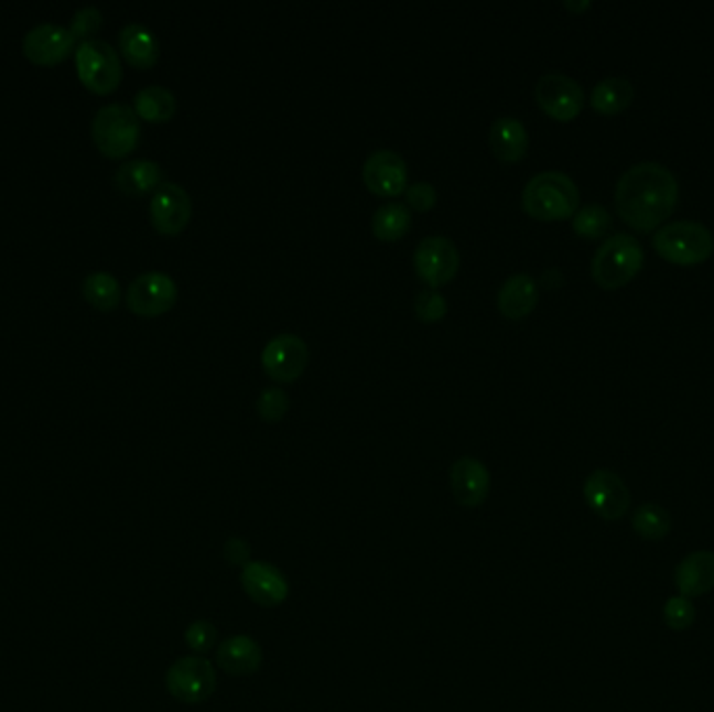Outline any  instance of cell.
I'll use <instances>...</instances> for the list:
<instances>
[{
    "label": "cell",
    "instance_id": "obj_12",
    "mask_svg": "<svg viewBox=\"0 0 714 712\" xmlns=\"http://www.w3.org/2000/svg\"><path fill=\"white\" fill-rule=\"evenodd\" d=\"M149 216L155 230L165 237L180 235L193 216V201L178 182H161L149 203Z\"/></svg>",
    "mask_w": 714,
    "mask_h": 712
},
{
    "label": "cell",
    "instance_id": "obj_6",
    "mask_svg": "<svg viewBox=\"0 0 714 712\" xmlns=\"http://www.w3.org/2000/svg\"><path fill=\"white\" fill-rule=\"evenodd\" d=\"M76 69L78 78L93 93H113L121 82L123 69L118 51L102 39L82 40L76 46Z\"/></svg>",
    "mask_w": 714,
    "mask_h": 712
},
{
    "label": "cell",
    "instance_id": "obj_19",
    "mask_svg": "<svg viewBox=\"0 0 714 712\" xmlns=\"http://www.w3.org/2000/svg\"><path fill=\"white\" fill-rule=\"evenodd\" d=\"M674 587L688 600L711 594L714 590V552L700 550L685 555L674 569Z\"/></svg>",
    "mask_w": 714,
    "mask_h": 712
},
{
    "label": "cell",
    "instance_id": "obj_26",
    "mask_svg": "<svg viewBox=\"0 0 714 712\" xmlns=\"http://www.w3.org/2000/svg\"><path fill=\"white\" fill-rule=\"evenodd\" d=\"M412 226V214L405 203L389 201L380 205L372 216V233L378 240H399L408 235Z\"/></svg>",
    "mask_w": 714,
    "mask_h": 712
},
{
    "label": "cell",
    "instance_id": "obj_1",
    "mask_svg": "<svg viewBox=\"0 0 714 712\" xmlns=\"http://www.w3.org/2000/svg\"><path fill=\"white\" fill-rule=\"evenodd\" d=\"M679 182L673 172L656 161L631 165L615 188L618 218L637 233L660 228L677 207Z\"/></svg>",
    "mask_w": 714,
    "mask_h": 712
},
{
    "label": "cell",
    "instance_id": "obj_30",
    "mask_svg": "<svg viewBox=\"0 0 714 712\" xmlns=\"http://www.w3.org/2000/svg\"><path fill=\"white\" fill-rule=\"evenodd\" d=\"M289 406H291L289 396L280 387H268V389H263L259 393L258 401H256V410H258L259 418L263 422H270V424L280 422L286 416V412H289Z\"/></svg>",
    "mask_w": 714,
    "mask_h": 712
},
{
    "label": "cell",
    "instance_id": "obj_17",
    "mask_svg": "<svg viewBox=\"0 0 714 712\" xmlns=\"http://www.w3.org/2000/svg\"><path fill=\"white\" fill-rule=\"evenodd\" d=\"M450 487H452V495L457 504L462 508L473 510L489 497L491 475L480 460L464 455L452 464Z\"/></svg>",
    "mask_w": 714,
    "mask_h": 712
},
{
    "label": "cell",
    "instance_id": "obj_21",
    "mask_svg": "<svg viewBox=\"0 0 714 712\" xmlns=\"http://www.w3.org/2000/svg\"><path fill=\"white\" fill-rule=\"evenodd\" d=\"M119 51L130 65L139 69H149L158 63L161 46L151 28H147L139 21H132L119 30Z\"/></svg>",
    "mask_w": 714,
    "mask_h": 712
},
{
    "label": "cell",
    "instance_id": "obj_4",
    "mask_svg": "<svg viewBox=\"0 0 714 712\" xmlns=\"http://www.w3.org/2000/svg\"><path fill=\"white\" fill-rule=\"evenodd\" d=\"M643 268V247L627 233H616L602 242L592 259V277L595 284L615 291L629 284Z\"/></svg>",
    "mask_w": 714,
    "mask_h": 712
},
{
    "label": "cell",
    "instance_id": "obj_15",
    "mask_svg": "<svg viewBox=\"0 0 714 712\" xmlns=\"http://www.w3.org/2000/svg\"><path fill=\"white\" fill-rule=\"evenodd\" d=\"M240 587L261 608H277L291 594L286 574L266 560H251L240 571Z\"/></svg>",
    "mask_w": 714,
    "mask_h": 712
},
{
    "label": "cell",
    "instance_id": "obj_23",
    "mask_svg": "<svg viewBox=\"0 0 714 712\" xmlns=\"http://www.w3.org/2000/svg\"><path fill=\"white\" fill-rule=\"evenodd\" d=\"M113 182L121 193L139 197L158 191L159 184L163 182V170L153 159H130L116 170Z\"/></svg>",
    "mask_w": 714,
    "mask_h": 712
},
{
    "label": "cell",
    "instance_id": "obj_9",
    "mask_svg": "<svg viewBox=\"0 0 714 712\" xmlns=\"http://www.w3.org/2000/svg\"><path fill=\"white\" fill-rule=\"evenodd\" d=\"M583 497L589 510L608 522L625 518L631 510V492L627 483L608 468H597L585 478Z\"/></svg>",
    "mask_w": 714,
    "mask_h": 712
},
{
    "label": "cell",
    "instance_id": "obj_20",
    "mask_svg": "<svg viewBox=\"0 0 714 712\" xmlns=\"http://www.w3.org/2000/svg\"><path fill=\"white\" fill-rule=\"evenodd\" d=\"M489 147L499 161L516 163L529 151L527 126L515 116H501L489 128Z\"/></svg>",
    "mask_w": 714,
    "mask_h": 712
},
{
    "label": "cell",
    "instance_id": "obj_3",
    "mask_svg": "<svg viewBox=\"0 0 714 712\" xmlns=\"http://www.w3.org/2000/svg\"><path fill=\"white\" fill-rule=\"evenodd\" d=\"M656 253L674 266H697L714 253L713 233L694 219L660 226L652 237Z\"/></svg>",
    "mask_w": 714,
    "mask_h": 712
},
{
    "label": "cell",
    "instance_id": "obj_37",
    "mask_svg": "<svg viewBox=\"0 0 714 712\" xmlns=\"http://www.w3.org/2000/svg\"><path fill=\"white\" fill-rule=\"evenodd\" d=\"M564 7L571 9V11H585V9L592 7V2H589V0H585V2H571V0H566Z\"/></svg>",
    "mask_w": 714,
    "mask_h": 712
},
{
    "label": "cell",
    "instance_id": "obj_2",
    "mask_svg": "<svg viewBox=\"0 0 714 712\" xmlns=\"http://www.w3.org/2000/svg\"><path fill=\"white\" fill-rule=\"evenodd\" d=\"M581 193L575 180L564 172H539L522 191V207L531 218L541 222L573 218L578 209Z\"/></svg>",
    "mask_w": 714,
    "mask_h": 712
},
{
    "label": "cell",
    "instance_id": "obj_10",
    "mask_svg": "<svg viewBox=\"0 0 714 712\" xmlns=\"http://www.w3.org/2000/svg\"><path fill=\"white\" fill-rule=\"evenodd\" d=\"M537 105L558 121H573L583 111L585 93L575 78L550 72L537 79Z\"/></svg>",
    "mask_w": 714,
    "mask_h": 712
},
{
    "label": "cell",
    "instance_id": "obj_5",
    "mask_svg": "<svg viewBox=\"0 0 714 712\" xmlns=\"http://www.w3.org/2000/svg\"><path fill=\"white\" fill-rule=\"evenodd\" d=\"M140 132V118L126 103H107L93 118V140L107 158H126L134 151Z\"/></svg>",
    "mask_w": 714,
    "mask_h": 712
},
{
    "label": "cell",
    "instance_id": "obj_29",
    "mask_svg": "<svg viewBox=\"0 0 714 712\" xmlns=\"http://www.w3.org/2000/svg\"><path fill=\"white\" fill-rule=\"evenodd\" d=\"M610 228H613V218L608 209L597 203L578 207L573 216V230L578 237L595 240V238L606 237Z\"/></svg>",
    "mask_w": 714,
    "mask_h": 712
},
{
    "label": "cell",
    "instance_id": "obj_31",
    "mask_svg": "<svg viewBox=\"0 0 714 712\" xmlns=\"http://www.w3.org/2000/svg\"><path fill=\"white\" fill-rule=\"evenodd\" d=\"M695 621V608L692 600L683 595H673L664 604V623L673 632H688Z\"/></svg>",
    "mask_w": 714,
    "mask_h": 712
},
{
    "label": "cell",
    "instance_id": "obj_13",
    "mask_svg": "<svg viewBox=\"0 0 714 712\" xmlns=\"http://www.w3.org/2000/svg\"><path fill=\"white\" fill-rule=\"evenodd\" d=\"M310 362V347L299 335L282 333L270 338L261 352V366L266 375L277 382H293L305 373Z\"/></svg>",
    "mask_w": 714,
    "mask_h": 712
},
{
    "label": "cell",
    "instance_id": "obj_27",
    "mask_svg": "<svg viewBox=\"0 0 714 712\" xmlns=\"http://www.w3.org/2000/svg\"><path fill=\"white\" fill-rule=\"evenodd\" d=\"M82 295L97 310H113L121 301V287L116 274L93 270L82 280Z\"/></svg>",
    "mask_w": 714,
    "mask_h": 712
},
{
    "label": "cell",
    "instance_id": "obj_14",
    "mask_svg": "<svg viewBox=\"0 0 714 712\" xmlns=\"http://www.w3.org/2000/svg\"><path fill=\"white\" fill-rule=\"evenodd\" d=\"M76 42L78 40L69 32V28L53 21H40L25 32L21 44L28 60L51 67L67 60V55L76 48Z\"/></svg>",
    "mask_w": 714,
    "mask_h": 712
},
{
    "label": "cell",
    "instance_id": "obj_32",
    "mask_svg": "<svg viewBox=\"0 0 714 712\" xmlns=\"http://www.w3.org/2000/svg\"><path fill=\"white\" fill-rule=\"evenodd\" d=\"M184 641L193 652L203 656V654L212 652L214 646L218 644V629L212 621H195L186 627Z\"/></svg>",
    "mask_w": 714,
    "mask_h": 712
},
{
    "label": "cell",
    "instance_id": "obj_34",
    "mask_svg": "<svg viewBox=\"0 0 714 712\" xmlns=\"http://www.w3.org/2000/svg\"><path fill=\"white\" fill-rule=\"evenodd\" d=\"M102 25V13H100L99 7L97 4H84L76 9L74 18L69 21V32L76 36V40H88L93 39V34L99 32V28Z\"/></svg>",
    "mask_w": 714,
    "mask_h": 712
},
{
    "label": "cell",
    "instance_id": "obj_36",
    "mask_svg": "<svg viewBox=\"0 0 714 712\" xmlns=\"http://www.w3.org/2000/svg\"><path fill=\"white\" fill-rule=\"evenodd\" d=\"M224 558L228 560V564H235V567H245L249 564L251 560V548L245 539H238V537H232L226 541L224 546Z\"/></svg>",
    "mask_w": 714,
    "mask_h": 712
},
{
    "label": "cell",
    "instance_id": "obj_28",
    "mask_svg": "<svg viewBox=\"0 0 714 712\" xmlns=\"http://www.w3.org/2000/svg\"><path fill=\"white\" fill-rule=\"evenodd\" d=\"M635 533L646 541H660L673 529L671 515L660 504H641L631 516Z\"/></svg>",
    "mask_w": 714,
    "mask_h": 712
},
{
    "label": "cell",
    "instance_id": "obj_7",
    "mask_svg": "<svg viewBox=\"0 0 714 712\" xmlns=\"http://www.w3.org/2000/svg\"><path fill=\"white\" fill-rule=\"evenodd\" d=\"M165 688L182 704H201L218 688L216 667L205 656H182L167 669Z\"/></svg>",
    "mask_w": 714,
    "mask_h": 712
},
{
    "label": "cell",
    "instance_id": "obj_18",
    "mask_svg": "<svg viewBox=\"0 0 714 712\" xmlns=\"http://www.w3.org/2000/svg\"><path fill=\"white\" fill-rule=\"evenodd\" d=\"M219 671L230 677H251L263 665V650L249 635H232L224 639L216 650Z\"/></svg>",
    "mask_w": 714,
    "mask_h": 712
},
{
    "label": "cell",
    "instance_id": "obj_35",
    "mask_svg": "<svg viewBox=\"0 0 714 712\" xmlns=\"http://www.w3.org/2000/svg\"><path fill=\"white\" fill-rule=\"evenodd\" d=\"M405 201L416 212H429L436 203V188L431 182H414L405 188Z\"/></svg>",
    "mask_w": 714,
    "mask_h": 712
},
{
    "label": "cell",
    "instance_id": "obj_11",
    "mask_svg": "<svg viewBox=\"0 0 714 712\" xmlns=\"http://www.w3.org/2000/svg\"><path fill=\"white\" fill-rule=\"evenodd\" d=\"M414 268L420 280L433 289L454 280L459 270V251L454 240L441 235L422 238L414 251Z\"/></svg>",
    "mask_w": 714,
    "mask_h": 712
},
{
    "label": "cell",
    "instance_id": "obj_25",
    "mask_svg": "<svg viewBox=\"0 0 714 712\" xmlns=\"http://www.w3.org/2000/svg\"><path fill=\"white\" fill-rule=\"evenodd\" d=\"M176 107V95L161 84H149L140 88L132 100V109L137 111V116L147 121H167L174 118Z\"/></svg>",
    "mask_w": 714,
    "mask_h": 712
},
{
    "label": "cell",
    "instance_id": "obj_24",
    "mask_svg": "<svg viewBox=\"0 0 714 712\" xmlns=\"http://www.w3.org/2000/svg\"><path fill=\"white\" fill-rule=\"evenodd\" d=\"M635 99L634 82L620 76L597 82L592 90V107L602 116H616L631 107Z\"/></svg>",
    "mask_w": 714,
    "mask_h": 712
},
{
    "label": "cell",
    "instance_id": "obj_8",
    "mask_svg": "<svg viewBox=\"0 0 714 712\" xmlns=\"http://www.w3.org/2000/svg\"><path fill=\"white\" fill-rule=\"evenodd\" d=\"M178 301V284L176 280L161 272L149 270L142 272L128 284L126 303L128 308L142 317L161 316L170 312Z\"/></svg>",
    "mask_w": 714,
    "mask_h": 712
},
{
    "label": "cell",
    "instance_id": "obj_22",
    "mask_svg": "<svg viewBox=\"0 0 714 712\" xmlns=\"http://www.w3.org/2000/svg\"><path fill=\"white\" fill-rule=\"evenodd\" d=\"M537 301H539V287L536 278L524 272L508 278L497 293L499 312L510 320H522L529 316L536 310Z\"/></svg>",
    "mask_w": 714,
    "mask_h": 712
},
{
    "label": "cell",
    "instance_id": "obj_33",
    "mask_svg": "<svg viewBox=\"0 0 714 712\" xmlns=\"http://www.w3.org/2000/svg\"><path fill=\"white\" fill-rule=\"evenodd\" d=\"M414 312H416L420 322L433 324V322L443 320L447 314V299L443 298L435 289L420 291L414 299Z\"/></svg>",
    "mask_w": 714,
    "mask_h": 712
},
{
    "label": "cell",
    "instance_id": "obj_16",
    "mask_svg": "<svg viewBox=\"0 0 714 712\" xmlns=\"http://www.w3.org/2000/svg\"><path fill=\"white\" fill-rule=\"evenodd\" d=\"M364 182L380 197H397L408 188V163L397 151L378 149L364 163Z\"/></svg>",
    "mask_w": 714,
    "mask_h": 712
}]
</instances>
